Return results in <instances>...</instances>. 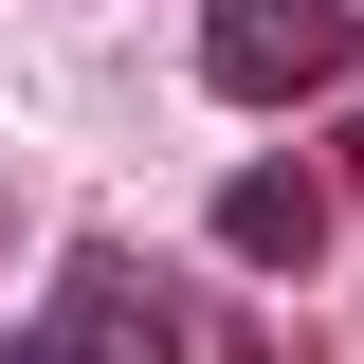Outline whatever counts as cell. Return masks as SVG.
<instances>
[{
  "label": "cell",
  "mask_w": 364,
  "mask_h": 364,
  "mask_svg": "<svg viewBox=\"0 0 364 364\" xmlns=\"http://www.w3.org/2000/svg\"><path fill=\"white\" fill-rule=\"evenodd\" d=\"M346 0H219L200 18V91H237V109H310V91H346Z\"/></svg>",
  "instance_id": "6da1fadb"
},
{
  "label": "cell",
  "mask_w": 364,
  "mask_h": 364,
  "mask_svg": "<svg viewBox=\"0 0 364 364\" xmlns=\"http://www.w3.org/2000/svg\"><path fill=\"white\" fill-rule=\"evenodd\" d=\"M55 346L73 364H182V291L146 255H109V237H73V273H55Z\"/></svg>",
  "instance_id": "7a4b0ae2"
},
{
  "label": "cell",
  "mask_w": 364,
  "mask_h": 364,
  "mask_svg": "<svg viewBox=\"0 0 364 364\" xmlns=\"http://www.w3.org/2000/svg\"><path fill=\"white\" fill-rule=\"evenodd\" d=\"M219 255H237V273H310V255H328V182H310V164H237V182H219Z\"/></svg>",
  "instance_id": "3957f363"
},
{
  "label": "cell",
  "mask_w": 364,
  "mask_h": 364,
  "mask_svg": "<svg viewBox=\"0 0 364 364\" xmlns=\"http://www.w3.org/2000/svg\"><path fill=\"white\" fill-rule=\"evenodd\" d=\"M0 364H73V346H55V328H18V346H0Z\"/></svg>",
  "instance_id": "277c9868"
},
{
  "label": "cell",
  "mask_w": 364,
  "mask_h": 364,
  "mask_svg": "<svg viewBox=\"0 0 364 364\" xmlns=\"http://www.w3.org/2000/svg\"><path fill=\"white\" fill-rule=\"evenodd\" d=\"M346 164H364V128H346Z\"/></svg>",
  "instance_id": "5b68a950"
}]
</instances>
